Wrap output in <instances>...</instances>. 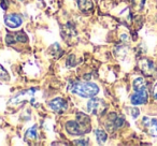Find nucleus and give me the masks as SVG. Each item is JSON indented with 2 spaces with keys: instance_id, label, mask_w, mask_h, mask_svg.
I'll list each match as a JSON object with an SVG mask.
<instances>
[{
  "instance_id": "f257e3e1",
  "label": "nucleus",
  "mask_w": 157,
  "mask_h": 146,
  "mask_svg": "<svg viewBox=\"0 0 157 146\" xmlns=\"http://www.w3.org/2000/svg\"><path fill=\"white\" fill-rule=\"evenodd\" d=\"M68 88L73 95L80 96L82 98H93L99 92V87L93 82H72Z\"/></svg>"
},
{
  "instance_id": "f03ea898",
  "label": "nucleus",
  "mask_w": 157,
  "mask_h": 146,
  "mask_svg": "<svg viewBox=\"0 0 157 146\" xmlns=\"http://www.w3.org/2000/svg\"><path fill=\"white\" fill-rule=\"evenodd\" d=\"M87 110L90 114L96 116H100L107 110L105 101L100 98H92L87 103Z\"/></svg>"
},
{
  "instance_id": "7ed1b4c3",
  "label": "nucleus",
  "mask_w": 157,
  "mask_h": 146,
  "mask_svg": "<svg viewBox=\"0 0 157 146\" xmlns=\"http://www.w3.org/2000/svg\"><path fill=\"white\" fill-rule=\"evenodd\" d=\"M66 131L69 133L70 135H83L86 133V131L84 130L83 127L80 125V122L78 120H70L66 124Z\"/></svg>"
},
{
  "instance_id": "20e7f679",
  "label": "nucleus",
  "mask_w": 157,
  "mask_h": 146,
  "mask_svg": "<svg viewBox=\"0 0 157 146\" xmlns=\"http://www.w3.org/2000/svg\"><path fill=\"white\" fill-rule=\"evenodd\" d=\"M36 92H37V89H28L26 92H23L14 97L13 99H11L10 103H20L26 100H29L31 101V103H33L36 98Z\"/></svg>"
},
{
  "instance_id": "39448f33",
  "label": "nucleus",
  "mask_w": 157,
  "mask_h": 146,
  "mask_svg": "<svg viewBox=\"0 0 157 146\" xmlns=\"http://www.w3.org/2000/svg\"><path fill=\"white\" fill-rule=\"evenodd\" d=\"M48 105H50V109L53 110L54 112H56V113H63V112L68 109L67 101H66L65 99L60 98V97L51 100L50 102H48Z\"/></svg>"
},
{
  "instance_id": "423d86ee",
  "label": "nucleus",
  "mask_w": 157,
  "mask_h": 146,
  "mask_svg": "<svg viewBox=\"0 0 157 146\" xmlns=\"http://www.w3.org/2000/svg\"><path fill=\"white\" fill-rule=\"evenodd\" d=\"M5 24H6V26L9 27V28L15 29L22 26L23 20L18 14H15V13L8 14V15L5 16Z\"/></svg>"
},
{
  "instance_id": "0eeeda50",
  "label": "nucleus",
  "mask_w": 157,
  "mask_h": 146,
  "mask_svg": "<svg viewBox=\"0 0 157 146\" xmlns=\"http://www.w3.org/2000/svg\"><path fill=\"white\" fill-rule=\"evenodd\" d=\"M27 36L26 33L24 32V31H18V32L16 33H13V35H11V33H9V35H7V37H6V43L8 44V45H11V44H14L16 43V42H22V43H24V42H27Z\"/></svg>"
},
{
  "instance_id": "6e6552de",
  "label": "nucleus",
  "mask_w": 157,
  "mask_h": 146,
  "mask_svg": "<svg viewBox=\"0 0 157 146\" xmlns=\"http://www.w3.org/2000/svg\"><path fill=\"white\" fill-rule=\"evenodd\" d=\"M147 98H148V95L146 89L140 90V92H135V94L131 96L130 101L133 105H140L147 102Z\"/></svg>"
},
{
  "instance_id": "1a4fd4ad",
  "label": "nucleus",
  "mask_w": 157,
  "mask_h": 146,
  "mask_svg": "<svg viewBox=\"0 0 157 146\" xmlns=\"http://www.w3.org/2000/svg\"><path fill=\"white\" fill-rule=\"evenodd\" d=\"M143 125L147 129V132L152 137H157V118L152 117H144Z\"/></svg>"
},
{
  "instance_id": "9d476101",
  "label": "nucleus",
  "mask_w": 157,
  "mask_h": 146,
  "mask_svg": "<svg viewBox=\"0 0 157 146\" xmlns=\"http://www.w3.org/2000/svg\"><path fill=\"white\" fill-rule=\"evenodd\" d=\"M78 6L80 8V10L84 12H87V11H90L93 9V2L92 0H78Z\"/></svg>"
},
{
  "instance_id": "9b49d317",
  "label": "nucleus",
  "mask_w": 157,
  "mask_h": 146,
  "mask_svg": "<svg viewBox=\"0 0 157 146\" xmlns=\"http://www.w3.org/2000/svg\"><path fill=\"white\" fill-rule=\"evenodd\" d=\"M133 89L135 92H140V90H145L146 89V83L142 77H137L133 81Z\"/></svg>"
},
{
  "instance_id": "f8f14e48",
  "label": "nucleus",
  "mask_w": 157,
  "mask_h": 146,
  "mask_svg": "<svg viewBox=\"0 0 157 146\" xmlns=\"http://www.w3.org/2000/svg\"><path fill=\"white\" fill-rule=\"evenodd\" d=\"M110 119H111V122L115 128H121V127L124 126V118L123 117H120L118 115L116 114H112V116H110Z\"/></svg>"
},
{
  "instance_id": "ddd939ff",
  "label": "nucleus",
  "mask_w": 157,
  "mask_h": 146,
  "mask_svg": "<svg viewBox=\"0 0 157 146\" xmlns=\"http://www.w3.org/2000/svg\"><path fill=\"white\" fill-rule=\"evenodd\" d=\"M95 135H96V139L99 144L105 143L108 139V134L105 132V130H102V129H96V130H95Z\"/></svg>"
},
{
  "instance_id": "4468645a",
  "label": "nucleus",
  "mask_w": 157,
  "mask_h": 146,
  "mask_svg": "<svg viewBox=\"0 0 157 146\" xmlns=\"http://www.w3.org/2000/svg\"><path fill=\"white\" fill-rule=\"evenodd\" d=\"M25 139L27 141H33L37 139V128L36 127H31L27 130L26 134H25Z\"/></svg>"
},
{
  "instance_id": "2eb2a0df",
  "label": "nucleus",
  "mask_w": 157,
  "mask_h": 146,
  "mask_svg": "<svg viewBox=\"0 0 157 146\" xmlns=\"http://www.w3.org/2000/svg\"><path fill=\"white\" fill-rule=\"evenodd\" d=\"M10 80V77L8 74V72L5 70V68L2 66L0 65V81H3V82H7Z\"/></svg>"
},
{
  "instance_id": "dca6fc26",
  "label": "nucleus",
  "mask_w": 157,
  "mask_h": 146,
  "mask_svg": "<svg viewBox=\"0 0 157 146\" xmlns=\"http://www.w3.org/2000/svg\"><path fill=\"white\" fill-rule=\"evenodd\" d=\"M144 3H145V0H132V5L136 9L141 10L143 8Z\"/></svg>"
},
{
  "instance_id": "f3484780",
  "label": "nucleus",
  "mask_w": 157,
  "mask_h": 146,
  "mask_svg": "<svg viewBox=\"0 0 157 146\" xmlns=\"http://www.w3.org/2000/svg\"><path fill=\"white\" fill-rule=\"evenodd\" d=\"M75 145H88V140H76L74 141Z\"/></svg>"
},
{
  "instance_id": "a211bd4d",
  "label": "nucleus",
  "mask_w": 157,
  "mask_h": 146,
  "mask_svg": "<svg viewBox=\"0 0 157 146\" xmlns=\"http://www.w3.org/2000/svg\"><path fill=\"white\" fill-rule=\"evenodd\" d=\"M131 115L133 116V118L138 117V115H139V110L136 109V107H133V109L131 110Z\"/></svg>"
},
{
  "instance_id": "6ab92c4d",
  "label": "nucleus",
  "mask_w": 157,
  "mask_h": 146,
  "mask_svg": "<svg viewBox=\"0 0 157 146\" xmlns=\"http://www.w3.org/2000/svg\"><path fill=\"white\" fill-rule=\"evenodd\" d=\"M153 96H154V98L157 100V84L154 86V89H153Z\"/></svg>"
}]
</instances>
